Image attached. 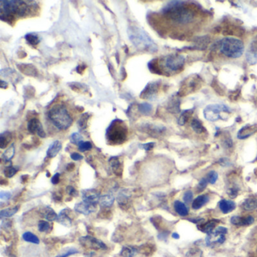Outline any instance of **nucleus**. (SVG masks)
I'll use <instances>...</instances> for the list:
<instances>
[{
    "instance_id": "39448f33",
    "label": "nucleus",
    "mask_w": 257,
    "mask_h": 257,
    "mask_svg": "<svg viewBox=\"0 0 257 257\" xmlns=\"http://www.w3.org/2000/svg\"><path fill=\"white\" fill-rule=\"evenodd\" d=\"M107 139L110 144L120 145L127 139L128 128L124 122L116 120L112 122L107 130Z\"/></svg>"
},
{
    "instance_id": "4be33fe9",
    "label": "nucleus",
    "mask_w": 257,
    "mask_h": 257,
    "mask_svg": "<svg viewBox=\"0 0 257 257\" xmlns=\"http://www.w3.org/2000/svg\"><path fill=\"white\" fill-rule=\"evenodd\" d=\"M115 202V196L113 193L106 194L100 198L99 204L104 208H110Z\"/></svg>"
},
{
    "instance_id": "4468645a",
    "label": "nucleus",
    "mask_w": 257,
    "mask_h": 257,
    "mask_svg": "<svg viewBox=\"0 0 257 257\" xmlns=\"http://www.w3.org/2000/svg\"><path fill=\"white\" fill-rule=\"evenodd\" d=\"M82 201L88 202V203L98 205L99 202L100 195L99 192L95 189H85L82 191Z\"/></svg>"
},
{
    "instance_id": "58836bf2",
    "label": "nucleus",
    "mask_w": 257,
    "mask_h": 257,
    "mask_svg": "<svg viewBox=\"0 0 257 257\" xmlns=\"http://www.w3.org/2000/svg\"><path fill=\"white\" fill-rule=\"evenodd\" d=\"M136 253V250L132 247H124L122 249L120 255L123 257H133Z\"/></svg>"
},
{
    "instance_id": "603ef678",
    "label": "nucleus",
    "mask_w": 257,
    "mask_h": 257,
    "mask_svg": "<svg viewBox=\"0 0 257 257\" xmlns=\"http://www.w3.org/2000/svg\"><path fill=\"white\" fill-rule=\"evenodd\" d=\"M192 198H193L192 192L191 191H187V192H185L184 195H183V201L186 204L190 203Z\"/></svg>"
},
{
    "instance_id": "c85d7f7f",
    "label": "nucleus",
    "mask_w": 257,
    "mask_h": 257,
    "mask_svg": "<svg viewBox=\"0 0 257 257\" xmlns=\"http://www.w3.org/2000/svg\"><path fill=\"white\" fill-rule=\"evenodd\" d=\"M174 209H175L176 212L179 214V215L182 216V217H185V216L188 215L187 207L186 206L184 203L180 202V201H175L174 202Z\"/></svg>"
},
{
    "instance_id": "a878e982",
    "label": "nucleus",
    "mask_w": 257,
    "mask_h": 257,
    "mask_svg": "<svg viewBox=\"0 0 257 257\" xmlns=\"http://www.w3.org/2000/svg\"><path fill=\"white\" fill-rule=\"evenodd\" d=\"M42 215L44 218L46 219L48 222H53L57 220L58 216L56 214L55 211L51 207H45L42 210Z\"/></svg>"
},
{
    "instance_id": "a18cd8bd",
    "label": "nucleus",
    "mask_w": 257,
    "mask_h": 257,
    "mask_svg": "<svg viewBox=\"0 0 257 257\" xmlns=\"http://www.w3.org/2000/svg\"><path fill=\"white\" fill-rule=\"evenodd\" d=\"M78 146L79 151L82 152H87L92 149V144L89 141H82Z\"/></svg>"
},
{
    "instance_id": "f8f14e48",
    "label": "nucleus",
    "mask_w": 257,
    "mask_h": 257,
    "mask_svg": "<svg viewBox=\"0 0 257 257\" xmlns=\"http://www.w3.org/2000/svg\"><path fill=\"white\" fill-rule=\"evenodd\" d=\"M159 82H149L140 94L142 99L152 100L156 97L159 90Z\"/></svg>"
},
{
    "instance_id": "49530a36",
    "label": "nucleus",
    "mask_w": 257,
    "mask_h": 257,
    "mask_svg": "<svg viewBox=\"0 0 257 257\" xmlns=\"http://www.w3.org/2000/svg\"><path fill=\"white\" fill-rule=\"evenodd\" d=\"M70 141H71L72 143H73V144L79 146V143L83 141V137H82L80 133H73L70 136Z\"/></svg>"
},
{
    "instance_id": "5fc2aeb1",
    "label": "nucleus",
    "mask_w": 257,
    "mask_h": 257,
    "mask_svg": "<svg viewBox=\"0 0 257 257\" xmlns=\"http://www.w3.org/2000/svg\"><path fill=\"white\" fill-rule=\"evenodd\" d=\"M67 192L70 196L76 197L78 195L77 191L73 186H69L67 187Z\"/></svg>"
},
{
    "instance_id": "37998d69",
    "label": "nucleus",
    "mask_w": 257,
    "mask_h": 257,
    "mask_svg": "<svg viewBox=\"0 0 257 257\" xmlns=\"http://www.w3.org/2000/svg\"><path fill=\"white\" fill-rule=\"evenodd\" d=\"M149 68L151 72L154 73H157V74H163L161 70H160L159 67H158V60L153 59L149 63Z\"/></svg>"
},
{
    "instance_id": "f03ea898",
    "label": "nucleus",
    "mask_w": 257,
    "mask_h": 257,
    "mask_svg": "<svg viewBox=\"0 0 257 257\" xmlns=\"http://www.w3.org/2000/svg\"><path fill=\"white\" fill-rule=\"evenodd\" d=\"M128 34L130 42L138 49L152 53L158 50L156 44L142 28L137 26H129Z\"/></svg>"
},
{
    "instance_id": "4d7b16f0",
    "label": "nucleus",
    "mask_w": 257,
    "mask_h": 257,
    "mask_svg": "<svg viewBox=\"0 0 257 257\" xmlns=\"http://www.w3.org/2000/svg\"><path fill=\"white\" fill-rule=\"evenodd\" d=\"M60 174L59 173H57V174H54L52 178H51V183L52 184L57 185L60 182Z\"/></svg>"
},
{
    "instance_id": "69168bd1",
    "label": "nucleus",
    "mask_w": 257,
    "mask_h": 257,
    "mask_svg": "<svg viewBox=\"0 0 257 257\" xmlns=\"http://www.w3.org/2000/svg\"><path fill=\"white\" fill-rule=\"evenodd\" d=\"M77 70V73H82V72L81 71H84V70H85V67L79 66V67H78Z\"/></svg>"
},
{
    "instance_id": "7c9ffc66",
    "label": "nucleus",
    "mask_w": 257,
    "mask_h": 257,
    "mask_svg": "<svg viewBox=\"0 0 257 257\" xmlns=\"http://www.w3.org/2000/svg\"><path fill=\"white\" fill-rule=\"evenodd\" d=\"M242 208L245 211H254L257 208V199L256 198H248L245 200V202L242 204Z\"/></svg>"
},
{
    "instance_id": "864d4df0",
    "label": "nucleus",
    "mask_w": 257,
    "mask_h": 257,
    "mask_svg": "<svg viewBox=\"0 0 257 257\" xmlns=\"http://www.w3.org/2000/svg\"><path fill=\"white\" fill-rule=\"evenodd\" d=\"M154 146H155V142H148V143L140 145L141 149H144V150L146 151L151 150V149H153Z\"/></svg>"
},
{
    "instance_id": "a19ab883",
    "label": "nucleus",
    "mask_w": 257,
    "mask_h": 257,
    "mask_svg": "<svg viewBox=\"0 0 257 257\" xmlns=\"http://www.w3.org/2000/svg\"><path fill=\"white\" fill-rule=\"evenodd\" d=\"M89 117H90V116H89L88 113H85V114H83V115L81 117V118L79 119V121H78V126H79L81 130H83V129H85L87 128L88 121H89Z\"/></svg>"
},
{
    "instance_id": "c756f323",
    "label": "nucleus",
    "mask_w": 257,
    "mask_h": 257,
    "mask_svg": "<svg viewBox=\"0 0 257 257\" xmlns=\"http://www.w3.org/2000/svg\"><path fill=\"white\" fill-rule=\"evenodd\" d=\"M11 133L9 131H5L0 134V148L5 149L11 140Z\"/></svg>"
},
{
    "instance_id": "5701e85b",
    "label": "nucleus",
    "mask_w": 257,
    "mask_h": 257,
    "mask_svg": "<svg viewBox=\"0 0 257 257\" xmlns=\"http://www.w3.org/2000/svg\"><path fill=\"white\" fill-rule=\"evenodd\" d=\"M208 201H209V196L208 195H199L192 202V208L195 210L200 209L205 206L208 203Z\"/></svg>"
},
{
    "instance_id": "f3484780",
    "label": "nucleus",
    "mask_w": 257,
    "mask_h": 257,
    "mask_svg": "<svg viewBox=\"0 0 257 257\" xmlns=\"http://www.w3.org/2000/svg\"><path fill=\"white\" fill-rule=\"evenodd\" d=\"M70 213H71V211L69 208L62 210L58 215L57 221L63 226H66V227H70V226H71L72 222H73L71 217H70Z\"/></svg>"
},
{
    "instance_id": "ddd939ff",
    "label": "nucleus",
    "mask_w": 257,
    "mask_h": 257,
    "mask_svg": "<svg viewBox=\"0 0 257 257\" xmlns=\"http://www.w3.org/2000/svg\"><path fill=\"white\" fill-rule=\"evenodd\" d=\"M28 131L31 134L37 133L40 137L45 138L46 136L45 130L43 129L42 123H40L38 119L33 118L30 120L27 125Z\"/></svg>"
},
{
    "instance_id": "6e6552de",
    "label": "nucleus",
    "mask_w": 257,
    "mask_h": 257,
    "mask_svg": "<svg viewBox=\"0 0 257 257\" xmlns=\"http://www.w3.org/2000/svg\"><path fill=\"white\" fill-rule=\"evenodd\" d=\"M230 113L231 110L223 104H211L204 110V117L208 121L216 122L223 119L222 113Z\"/></svg>"
},
{
    "instance_id": "c9c22d12",
    "label": "nucleus",
    "mask_w": 257,
    "mask_h": 257,
    "mask_svg": "<svg viewBox=\"0 0 257 257\" xmlns=\"http://www.w3.org/2000/svg\"><path fill=\"white\" fill-rule=\"evenodd\" d=\"M191 127L193 129L194 131L197 133H202L205 131V128L203 125L197 119L192 120V123H191Z\"/></svg>"
},
{
    "instance_id": "e433bc0d",
    "label": "nucleus",
    "mask_w": 257,
    "mask_h": 257,
    "mask_svg": "<svg viewBox=\"0 0 257 257\" xmlns=\"http://www.w3.org/2000/svg\"><path fill=\"white\" fill-rule=\"evenodd\" d=\"M138 110L142 115H150L152 111V107L148 103H142L138 105Z\"/></svg>"
},
{
    "instance_id": "09e8293b",
    "label": "nucleus",
    "mask_w": 257,
    "mask_h": 257,
    "mask_svg": "<svg viewBox=\"0 0 257 257\" xmlns=\"http://www.w3.org/2000/svg\"><path fill=\"white\" fill-rule=\"evenodd\" d=\"M208 181L207 180V178H202V180H200L199 183H198V186H197V189H198V192H202L203 191L205 188L208 186Z\"/></svg>"
},
{
    "instance_id": "bb28decb",
    "label": "nucleus",
    "mask_w": 257,
    "mask_h": 257,
    "mask_svg": "<svg viewBox=\"0 0 257 257\" xmlns=\"http://www.w3.org/2000/svg\"><path fill=\"white\" fill-rule=\"evenodd\" d=\"M130 196V194L128 193L127 189H123V190L120 191L118 197H117V202H118L120 207L127 206Z\"/></svg>"
},
{
    "instance_id": "3c124183",
    "label": "nucleus",
    "mask_w": 257,
    "mask_h": 257,
    "mask_svg": "<svg viewBox=\"0 0 257 257\" xmlns=\"http://www.w3.org/2000/svg\"><path fill=\"white\" fill-rule=\"evenodd\" d=\"M11 194L9 192H5V191H1L0 192V199L2 202H6L11 198Z\"/></svg>"
},
{
    "instance_id": "473e14b6",
    "label": "nucleus",
    "mask_w": 257,
    "mask_h": 257,
    "mask_svg": "<svg viewBox=\"0 0 257 257\" xmlns=\"http://www.w3.org/2000/svg\"><path fill=\"white\" fill-rule=\"evenodd\" d=\"M19 211V206H14L12 208H5L0 211V217L1 219L8 218L14 216Z\"/></svg>"
},
{
    "instance_id": "9b49d317",
    "label": "nucleus",
    "mask_w": 257,
    "mask_h": 257,
    "mask_svg": "<svg viewBox=\"0 0 257 257\" xmlns=\"http://www.w3.org/2000/svg\"><path fill=\"white\" fill-rule=\"evenodd\" d=\"M81 245L85 248L94 250H107V247L104 242L92 236H83L79 239Z\"/></svg>"
},
{
    "instance_id": "9d476101",
    "label": "nucleus",
    "mask_w": 257,
    "mask_h": 257,
    "mask_svg": "<svg viewBox=\"0 0 257 257\" xmlns=\"http://www.w3.org/2000/svg\"><path fill=\"white\" fill-rule=\"evenodd\" d=\"M227 233V229L223 226L217 228L214 231L208 234L206 238V244L208 246H215L217 245H221L226 240L225 235Z\"/></svg>"
},
{
    "instance_id": "ea45409f",
    "label": "nucleus",
    "mask_w": 257,
    "mask_h": 257,
    "mask_svg": "<svg viewBox=\"0 0 257 257\" xmlns=\"http://www.w3.org/2000/svg\"><path fill=\"white\" fill-rule=\"evenodd\" d=\"M38 229L40 233H48L51 230V226L48 221L41 220L38 223Z\"/></svg>"
},
{
    "instance_id": "13d9d810",
    "label": "nucleus",
    "mask_w": 257,
    "mask_h": 257,
    "mask_svg": "<svg viewBox=\"0 0 257 257\" xmlns=\"http://www.w3.org/2000/svg\"><path fill=\"white\" fill-rule=\"evenodd\" d=\"M237 195L238 189H236V188H233V189H231L229 191V195H230V197H231V198H236V197L237 196Z\"/></svg>"
},
{
    "instance_id": "338daca9",
    "label": "nucleus",
    "mask_w": 257,
    "mask_h": 257,
    "mask_svg": "<svg viewBox=\"0 0 257 257\" xmlns=\"http://www.w3.org/2000/svg\"><path fill=\"white\" fill-rule=\"evenodd\" d=\"M172 237L174 238V239H179L180 238V236H179L178 234H177V233H174V234L172 235Z\"/></svg>"
},
{
    "instance_id": "bf43d9fd",
    "label": "nucleus",
    "mask_w": 257,
    "mask_h": 257,
    "mask_svg": "<svg viewBox=\"0 0 257 257\" xmlns=\"http://www.w3.org/2000/svg\"><path fill=\"white\" fill-rule=\"evenodd\" d=\"M239 91H236V92H233L232 95H230V98L232 100V101H236L239 98Z\"/></svg>"
},
{
    "instance_id": "0e129e2a",
    "label": "nucleus",
    "mask_w": 257,
    "mask_h": 257,
    "mask_svg": "<svg viewBox=\"0 0 257 257\" xmlns=\"http://www.w3.org/2000/svg\"><path fill=\"white\" fill-rule=\"evenodd\" d=\"M74 164L70 163V164H69L68 165H67V170H69V171H71V170H73V169L74 168Z\"/></svg>"
},
{
    "instance_id": "72a5a7b5",
    "label": "nucleus",
    "mask_w": 257,
    "mask_h": 257,
    "mask_svg": "<svg viewBox=\"0 0 257 257\" xmlns=\"http://www.w3.org/2000/svg\"><path fill=\"white\" fill-rule=\"evenodd\" d=\"M192 113H193V110H187L183 111L180 115V118L178 119V124L180 126H183L186 125V123L189 121L190 117H192Z\"/></svg>"
},
{
    "instance_id": "79ce46f5",
    "label": "nucleus",
    "mask_w": 257,
    "mask_h": 257,
    "mask_svg": "<svg viewBox=\"0 0 257 257\" xmlns=\"http://www.w3.org/2000/svg\"><path fill=\"white\" fill-rule=\"evenodd\" d=\"M25 39L27 41L28 43H30L32 45H38L39 42H40L37 35L33 34V33H28V34H26L25 36Z\"/></svg>"
},
{
    "instance_id": "2eb2a0df",
    "label": "nucleus",
    "mask_w": 257,
    "mask_h": 257,
    "mask_svg": "<svg viewBox=\"0 0 257 257\" xmlns=\"http://www.w3.org/2000/svg\"><path fill=\"white\" fill-rule=\"evenodd\" d=\"M97 206H98V205L88 203V202L82 201V202H79L75 205V211L79 213V214L87 216L92 214V213L96 212Z\"/></svg>"
},
{
    "instance_id": "de8ad7c7",
    "label": "nucleus",
    "mask_w": 257,
    "mask_h": 257,
    "mask_svg": "<svg viewBox=\"0 0 257 257\" xmlns=\"http://www.w3.org/2000/svg\"><path fill=\"white\" fill-rule=\"evenodd\" d=\"M206 178L208 180V183H211V184H214L217 182V179H218V174L214 170H211V171L208 173Z\"/></svg>"
},
{
    "instance_id": "f704fd0d",
    "label": "nucleus",
    "mask_w": 257,
    "mask_h": 257,
    "mask_svg": "<svg viewBox=\"0 0 257 257\" xmlns=\"http://www.w3.org/2000/svg\"><path fill=\"white\" fill-rule=\"evenodd\" d=\"M14 153H15V149H14V144L10 146L4 152V153L2 155V159L5 162H8L11 161L14 157Z\"/></svg>"
},
{
    "instance_id": "6ab92c4d",
    "label": "nucleus",
    "mask_w": 257,
    "mask_h": 257,
    "mask_svg": "<svg viewBox=\"0 0 257 257\" xmlns=\"http://www.w3.org/2000/svg\"><path fill=\"white\" fill-rule=\"evenodd\" d=\"M219 208L223 214H229L236 209V205L233 201L223 199L219 203Z\"/></svg>"
},
{
    "instance_id": "680f3d73",
    "label": "nucleus",
    "mask_w": 257,
    "mask_h": 257,
    "mask_svg": "<svg viewBox=\"0 0 257 257\" xmlns=\"http://www.w3.org/2000/svg\"><path fill=\"white\" fill-rule=\"evenodd\" d=\"M220 164H221L222 165H228V164H230V161H228L226 158H222L221 160H220Z\"/></svg>"
},
{
    "instance_id": "0eeeda50",
    "label": "nucleus",
    "mask_w": 257,
    "mask_h": 257,
    "mask_svg": "<svg viewBox=\"0 0 257 257\" xmlns=\"http://www.w3.org/2000/svg\"><path fill=\"white\" fill-rule=\"evenodd\" d=\"M203 84L202 78L198 75H192L186 78L180 85L178 95L180 97L187 96L199 90Z\"/></svg>"
},
{
    "instance_id": "cd10ccee",
    "label": "nucleus",
    "mask_w": 257,
    "mask_h": 257,
    "mask_svg": "<svg viewBox=\"0 0 257 257\" xmlns=\"http://www.w3.org/2000/svg\"><path fill=\"white\" fill-rule=\"evenodd\" d=\"M218 223L219 221L217 220H210L208 223L201 225V226H198V230H201V231L203 232V233L209 234L211 232L214 231L216 225Z\"/></svg>"
},
{
    "instance_id": "f257e3e1",
    "label": "nucleus",
    "mask_w": 257,
    "mask_h": 257,
    "mask_svg": "<svg viewBox=\"0 0 257 257\" xmlns=\"http://www.w3.org/2000/svg\"><path fill=\"white\" fill-rule=\"evenodd\" d=\"M166 17L179 24H188L195 20L196 12L195 9L187 4L180 1H173L166 5L162 9Z\"/></svg>"
},
{
    "instance_id": "6e6d98bb",
    "label": "nucleus",
    "mask_w": 257,
    "mask_h": 257,
    "mask_svg": "<svg viewBox=\"0 0 257 257\" xmlns=\"http://www.w3.org/2000/svg\"><path fill=\"white\" fill-rule=\"evenodd\" d=\"M70 158L73 160V161H81V160L83 159V156L80 154L78 153V152H73V153L70 155Z\"/></svg>"
},
{
    "instance_id": "8fccbe9b",
    "label": "nucleus",
    "mask_w": 257,
    "mask_h": 257,
    "mask_svg": "<svg viewBox=\"0 0 257 257\" xmlns=\"http://www.w3.org/2000/svg\"><path fill=\"white\" fill-rule=\"evenodd\" d=\"M79 251L75 248H70V249L67 250L64 254H60V255L57 256L56 257H68L70 256L73 255V254H78Z\"/></svg>"
},
{
    "instance_id": "423d86ee",
    "label": "nucleus",
    "mask_w": 257,
    "mask_h": 257,
    "mask_svg": "<svg viewBox=\"0 0 257 257\" xmlns=\"http://www.w3.org/2000/svg\"><path fill=\"white\" fill-rule=\"evenodd\" d=\"M219 48L227 58H238L244 54L245 45L237 38L226 37L219 42Z\"/></svg>"
},
{
    "instance_id": "412c9836",
    "label": "nucleus",
    "mask_w": 257,
    "mask_h": 257,
    "mask_svg": "<svg viewBox=\"0 0 257 257\" xmlns=\"http://www.w3.org/2000/svg\"><path fill=\"white\" fill-rule=\"evenodd\" d=\"M62 148V144L59 140H55L48 147V150H47V156L48 158H54L56 155L59 153L60 151L61 150Z\"/></svg>"
},
{
    "instance_id": "aec40b11",
    "label": "nucleus",
    "mask_w": 257,
    "mask_h": 257,
    "mask_svg": "<svg viewBox=\"0 0 257 257\" xmlns=\"http://www.w3.org/2000/svg\"><path fill=\"white\" fill-rule=\"evenodd\" d=\"M254 222V217H251V216L246 217L235 216L231 218V223L236 226H250V225L253 224Z\"/></svg>"
},
{
    "instance_id": "393cba45",
    "label": "nucleus",
    "mask_w": 257,
    "mask_h": 257,
    "mask_svg": "<svg viewBox=\"0 0 257 257\" xmlns=\"http://www.w3.org/2000/svg\"><path fill=\"white\" fill-rule=\"evenodd\" d=\"M109 162H110V167H111L114 174H117V175L118 176H121V162H120L118 157H112V158H110V161H109Z\"/></svg>"
},
{
    "instance_id": "c03bdc74",
    "label": "nucleus",
    "mask_w": 257,
    "mask_h": 257,
    "mask_svg": "<svg viewBox=\"0 0 257 257\" xmlns=\"http://www.w3.org/2000/svg\"><path fill=\"white\" fill-rule=\"evenodd\" d=\"M17 172V169L13 167L12 165L8 166V167H5V170H4V174H5V177H8V178H11V177H14Z\"/></svg>"
},
{
    "instance_id": "20e7f679",
    "label": "nucleus",
    "mask_w": 257,
    "mask_h": 257,
    "mask_svg": "<svg viewBox=\"0 0 257 257\" xmlns=\"http://www.w3.org/2000/svg\"><path fill=\"white\" fill-rule=\"evenodd\" d=\"M48 118L59 130H67L73 122L68 110L63 104H57L51 107L48 113Z\"/></svg>"
},
{
    "instance_id": "e2e57ef3",
    "label": "nucleus",
    "mask_w": 257,
    "mask_h": 257,
    "mask_svg": "<svg viewBox=\"0 0 257 257\" xmlns=\"http://www.w3.org/2000/svg\"><path fill=\"white\" fill-rule=\"evenodd\" d=\"M0 87L1 89H6L8 87V83L5 81L1 80V83H0Z\"/></svg>"
},
{
    "instance_id": "dca6fc26",
    "label": "nucleus",
    "mask_w": 257,
    "mask_h": 257,
    "mask_svg": "<svg viewBox=\"0 0 257 257\" xmlns=\"http://www.w3.org/2000/svg\"><path fill=\"white\" fill-rule=\"evenodd\" d=\"M245 56L248 64L251 65L257 64V37H256L250 44Z\"/></svg>"
},
{
    "instance_id": "7ed1b4c3",
    "label": "nucleus",
    "mask_w": 257,
    "mask_h": 257,
    "mask_svg": "<svg viewBox=\"0 0 257 257\" xmlns=\"http://www.w3.org/2000/svg\"><path fill=\"white\" fill-rule=\"evenodd\" d=\"M30 8L23 1H1V19L7 22L14 21L15 16L23 17Z\"/></svg>"
},
{
    "instance_id": "b1692460",
    "label": "nucleus",
    "mask_w": 257,
    "mask_h": 257,
    "mask_svg": "<svg viewBox=\"0 0 257 257\" xmlns=\"http://www.w3.org/2000/svg\"><path fill=\"white\" fill-rule=\"evenodd\" d=\"M223 35H232V36H242L245 34V30L239 26H230L225 28L223 31Z\"/></svg>"
},
{
    "instance_id": "a211bd4d",
    "label": "nucleus",
    "mask_w": 257,
    "mask_h": 257,
    "mask_svg": "<svg viewBox=\"0 0 257 257\" xmlns=\"http://www.w3.org/2000/svg\"><path fill=\"white\" fill-rule=\"evenodd\" d=\"M257 131V126H245L240 129L239 132H238V138L240 139H245L246 138L249 137V136H252L253 134Z\"/></svg>"
},
{
    "instance_id": "4c0bfd02",
    "label": "nucleus",
    "mask_w": 257,
    "mask_h": 257,
    "mask_svg": "<svg viewBox=\"0 0 257 257\" xmlns=\"http://www.w3.org/2000/svg\"><path fill=\"white\" fill-rule=\"evenodd\" d=\"M23 239L25 242L36 244V245H39V242H40L39 238L35 236L33 233H30V232H26V233H23Z\"/></svg>"
},
{
    "instance_id": "1a4fd4ad",
    "label": "nucleus",
    "mask_w": 257,
    "mask_h": 257,
    "mask_svg": "<svg viewBox=\"0 0 257 257\" xmlns=\"http://www.w3.org/2000/svg\"><path fill=\"white\" fill-rule=\"evenodd\" d=\"M185 61H186V58L182 54H169L166 57L164 65L166 68L170 71H181L184 67Z\"/></svg>"
},
{
    "instance_id": "2f4dec72",
    "label": "nucleus",
    "mask_w": 257,
    "mask_h": 257,
    "mask_svg": "<svg viewBox=\"0 0 257 257\" xmlns=\"http://www.w3.org/2000/svg\"><path fill=\"white\" fill-rule=\"evenodd\" d=\"M180 102L177 98H173L169 101L167 110L171 113H178L180 110Z\"/></svg>"
},
{
    "instance_id": "052dcab7",
    "label": "nucleus",
    "mask_w": 257,
    "mask_h": 257,
    "mask_svg": "<svg viewBox=\"0 0 257 257\" xmlns=\"http://www.w3.org/2000/svg\"><path fill=\"white\" fill-rule=\"evenodd\" d=\"M53 199L55 202H60L61 201V195L60 194L54 193L53 194Z\"/></svg>"
}]
</instances>
